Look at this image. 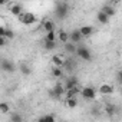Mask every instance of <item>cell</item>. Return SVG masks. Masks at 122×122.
I'll list each match as a JSON object with an SVG mask.
<instances>
[{
  "label": "cell",
  "mask_w": 122,
  "mask_h": 122,
  "mask_svg": "<svg viewBox=\"0 0 122 122\" xmlns=\"http://www.w3.org/2000/svg\"><path fill=\"white\" fill-rule=\"evenodd\" d=\"M17 19H19V22L20 23H23L25 26H30V25H33V23H36V16H35V13H32V12H22L19 16H16Z\"/></svg>",
  "instance_id": "1"
},
{
  "label": "cell",
  "mask_w": 122,
  "mask_h": 122,
  "mask_svg": "<svg viewBox=\"0 0 122 122\" xmlns=\"http://www.w3.org/2000/svg\"><path fill=\"white\" fill-rule=\"evenodd\" d=\"M75 53H76L78 57H81V59H83V60H88V62H91V60H92V53H91V50H89L88 47H85V46H76Z\"/></svg>",
  "instance_id": "2"
},
{
  "label": "cell",
  "mask_w": 122,
  "mask_h": 122,
  "mask_svg": "<svg viewBox=\"0 0 122 122\" xmlns=\"http://www.w3.org/2000/svg\"><path fill=\"white\" fill-rule=\"evenodd\" d=\"M65 92H66V89L63 88V85H62V83H57V85H55L53 89L50 91V95H52V98H55L56 101H59V99L63 98Z\"/></svg>",
  "instance_id": "3"
},
{
  "label": "cell",
  "mask_w": 122,
  "mask_h": 122,
  "mask_svg": "<svg viewBox=\"0 0 122 122\" xmlns=\"http://www.w3.org/2000/svg\"><path fill=\"white\" fill-rule=\"evenodd\" d=\"M79 93H81L82 98L86 99V101H93V99L96 98V91H95V88H92V86H86V88H83Z\"/></svg>",
  "instance_id": "4"
},
{
  "label": "cell",
  "mask_w": 122,
  "mask_h": 122,
  "mask_svg": "<svg viewBox=\"0 0 122 122\" xmlns=\"http://www.w3.org/2000/svg\"><path fill=\"white\" fill-rule=\"evenodd\" d=\"M68 12H69V6L66 3H57V6L55 9V13L59 19H65L68 16Z\"/></svg>",
  "instance_id": "5"
},
{
  "label": "cell",
  "mask_w": 122,
  "mask_h": 122,
  "mask_svg": "<svg viewBox=\"0 0 122 122\" xmlns=\"http://www.w3.org/2000/svg\"><path fill=\"white\" fill-rule=\"evenodd\" d=\"M0 68H2L5 72H9V73H12V72H15V69H16V66H15V63L12 62V60H2V63H0Z\"/></svg>",
  "instance_id": "6"
},
{
  "label": "cell",
  "mask_w": 122,
  "mask_h": 122,
  "mask_svg": "<svg viewBox=\"0 0 122 122\" xmlns=\"http://www.w3.org/2000/svg\"><path fill=\"white\" fill-rule=\"evenodd\" d=\"M63 85V88L68 91V89H72V88H75V86H78V79L75 78V76H71V78H66L65 79V83H62Z\"/></svg>",
  "instance_id": "7"
},
{
  "label": "cell",
  "mask_w": 122,
  "mask_h": 122,
  "mask_svg": "<svg viewBox=\"0 0 122 122\" xmlns=\"http://www.w3.org/2000/svg\"><path fill=\"white\" fill-rule=\"evenodd\" d=\"M82 39H83V36L81 35L79 29H78V30H73V32H71V33H69V40H71V42H73V43H81V42H82Z\"/></svg>",
  "instance_id": "8"
},
{
  "label": "cell",
  "mask_w": 122,
  "mask_h": 122,
  "mask_svg": "<svg viewBox=\"0 0 122 122\" xmlns=\"http://www.w3.org/2000/svg\"><path fill=\"white\" fill-rule=\"evenodd\" d=\"M99 93L101 95H111V93H113V86H111L109 83H103L99 86Z\"/></svg>",
  "instance_id": "9"
},
{
  "label": "cell",
  "mask_w": 122,
  "mask_h": 122,
  "mask_svg": "<svg viewBox=\"0 0 122 122\" xmlns=\"http://www.w3.org/2000/svg\"><path fill=\"white\" fill-rule=\"evenodd\" d=\"M102 12L111 19V17H113L115 16V13H116V10H115V7L112 6V5H105L103 7H102Z\"/></svg>",
  "instance_id": "10"
},
{
  "label": "cell",
  "mask_w": 122,
  "mask_h": 122,
  "mask_svg": "<svg viewBox=\"0 0 122 122\" xmlns=\"http://www.w3.org/2000/svg\"><path fill=\"white\" fill-rule=\"evenodd\" d=\"M65 105L69 109H73L78 106V96H72V98H65Z\"/></svg>",
  "instance_id": "11"
},
{
  "label": "cell",
  "mask_w": 122,
  "mask_h": 122,
  "mask_svg": "<svg viewBox=\"0 0 122 122\" xmlns=\"http://www.w3.org/2000/svg\"><path fill=\"white\" fill-rule=\"evenodd\" d=\"M79 32H81V35L83 36V37H89V36H92V33H93V27L92 26H82L81 29H79Z\"/></svg>",
  "instance_id": "12"
},
{
  "label": "cell",
  "mask_w": 122,
  "mask_h": 122,
  "mask_svg": "<svg viewBox=\"0 0 122 122\" xmlns=\"http://www.w3.org/2000/svg\"><path fill=\"white\" fill-rule=\"evenodd\" d=\"M63 47H65V52H66V53H75V50H76V43L68 40V42L63 43Z\"/></svg>",
  "instance_id": "13"
},
{
  "label": "cell",
  "mask_w": 122,
  "mask_h": 122,
  "mask_svg": "<svg viewBox=\"0 0 122 122\" xmlns=\"http://www.w3.org/2000/svg\"><path fill=\"white\" fill-rule=\"evenodd\" d=\"M63 62H65V59L62 56H59V55H53L52 56V63L55 66H60V68H62L63 66Z\"/></svg>",
  "instance_id": "14"
},
{
  "label": "cell",
  "mask_w": 122,
  "mask_h": 122,
  "mask_svg": "<svg viewBox=\"0 0 122 122\" xmlns=\"http://www.w3.org/2000/svg\"><path fill=\"white\" fill-rule=\"evenodd\" d=\"M56 37H57V40H59V42L65 43V42H68V40H69V33H68V32H65V30H60V32L56 35Z\"/></svg>",
  "instance_id": "15"
},
{
  "label": "cell",
  "mask_w": 122,
  "mask_h": 122,
  "mask_svg": "<svg viewBox=\"0 0 122 122\" xmlns=\"http://www.w3.org/2000/svg\"><path fill=\"white\" fill-rule=\"evenodd\" d=\"M22 12H23V7H22L20 5H17V3L12 5V7H10V13H12L13 16H19Z\"/></svg>",
  "instance_id": "16"
},
{
  "label": "cell",
  "mask_w": 122,
  "mask_h": 122,
  "mask_svg": "<svg viewBox=\"0 0 122 122\" xmlns=\"http://www.w3.org/2000/svg\"><path fill=\"white\" fill-rule=\"evenodd\" d=\"M19 71L22 72V75H23V76H29V75L32 73V69H30V66H29V65H26V63H22V65H19Z\"/></svg>",
  "instance_id": "17"
},
{
  "label": "cell",
  "mask_w": 122,
  "mask_h": 122,
  "mask_svg": "<svg viewBox=\"0 0 122 122\" xmlns=\"http://www.w3.org/2000/svg\"><path fill=\"white\" fill-rule=\"evenodd\" d=\"M52 75L55 78H62L63 76V68H60V66H53L52 68Z\"/></svg>",
  "instance_id": "18"
},
{
  "label": "cell",
  "mask_w": 122,
  "mask_h": 122,
  "mask_svg": "<svg viewBox=\"0 0 122 122\" xmlns=\"http://www.w3.org/2000/svg\"><path fill=\"white\" fill-rule=\"evenodd\" d=\"M96 17H98V22H99L101 25H106V23L109 22V17H108L102 10H101V12H98V16H96Z\"/></svg>",
  "instance_id": "19"
},
{
  "label": "cell",
  "mask_w": 122,
  "mask_h": 122,
  "mask_svg": "<svg viewBox=\"0 0 122 122\" xmlns=\"http://www.w3.org/2000/svg\"><path fill=\"white\" fill-rule=\"evenodd\" d=\"M43 30H46V32L55 30V22L53 20H45L43 22Z\"/></svg>",
  "instance_id": "20"
},
{
  "label": "cell",
  "mask_w": 122,
  "mask_h": 122,
  "mask_svg": "<svg viewBox=\"0 0 122 122\" xmlns=\"http://www.w3.org/2000/svg\"><path fill=\"white\" fill-rule=\"evenodd\" d=\"M45 40H50V42H56L57 37H56V32L55 30H50V32H46V36H45Z\"/></svg>",
  "instance_id": "21"
},
{
  "label": "cell",
  "mask_w": 122,
  "mask_h": 122,
  "mask_svg": "<svg viewBox=\"0 0 122 122\" xmlns=\"http://www.w3.org/2000/svg\"><path fill=\"white\" fill-rule=\"evenodd\" d=\"M10 112V105L7 102H0V113H9Z\"/></svg>",
  "instance_id": "22"
},
{
  "label": "cell",
  "mask_w": 122,
  "mask_h": 122,
  "mask_svg": "<svg viewBox=\"0 0 122 122\" xmlns=\"http://www.w3.org/2000/svg\"><path fill=\"white\" fill-rule=\"evenodd\" d=\"M43 47L46 50H53L56 47V42H50V40H45L43 42Z\"/></svg>",
  "instance_id": "23"
},
{
  "label": "cell",
  "mask_w": 122,
  "mask_h": 122,
  "mask_svg": "<svg viewBox=\"0 0 122 122\" xmlns=\"http://www.w3.org/2000/svg\"><path fill=\"white\" fill-rule=\"evenodd\" d=\"M39 121H40V122H55L56 118H55L53 115H46V116H40Z\"/></svg>",
  "instance_id": "24"
},
{
  "label": "cell",
  "mask_w": 122,
  "mask_h": 122,
  "mask_svg": "<svg viewBox=\"0 0 122 122\" xmlns=\"http://www.w3.org/2000/svg\"><path fill=\"white\" fill-rule=\"evenodd\" d=\"M5 37H6L7 40H12V39H15V32H13L12 29H7V27H6V32H5Z\"/></svg>",
  "instance_id": "25"
},
{
  "label": "cell",
  "mask_w": 122,
  "mask_h": 122,
  "mask_svg": "<svg viewBox=\"0 0 122 122\" xmlns=\"http://www.w3.org/2000/svg\"><path fill=\"white\" fill-rule=\"evenodd\" d=\"M115 109H116V108H115L113 105H108V106L105 108V112H106L108 115H113V113H115Z\"/></svg>",
  "instance_id": "26"
},
{
  "label": "cell",
  "mask_w": 122,
  "mask_h": 122,
  "mask_svg": "<svg viewBox=\"0 0 122 122\" xmlns=\"http://www.w3.org/2000/svg\"><path fill=\"white\" fill-rule=\"evenodd\" d=\"M7 43H9V40H7L5 36H0V47H5Z\"/></svg>",
  "instance_id": "27"
},
{
  "label": "cell",
  "mask_w": 122,
  "mask_h": 122,
  "mask_svg": "<svg viewBox=\"0 0 122 122\" xmlns=\"http://www.w3.org/2000/svg\"><path fill=\"white\" fill-rule=\"evenodd\" d=\"M10 119H12V121H22L23 118H22V116H20L19 113H15V115H13V116H12Z\"/></svg>",
  "instance_id": "28"
},
{
  "label": "cell",
  "mask_w": 122,
  "mask_h": 122,
  "mask_svg": "<svg viewBox=\"0 0 122 122\" xmlns=\"http://www.w3.org/2000/svg\"><path fill=\"white\" fill-rule=\"evenodd\" d=\"M5 32H6V27L5 26H0V36H5Z\"/></svg>",
  "instance_id": "29"
},
{
  "label": "cell",
  "mask_w": 122,
  "mask_h": 122,
  "mask_svg": "<svg viewBox=\"0 0 122 122\" xmlns=\"http://www.w3.org/2000/svg\"><path fill=\"white\" fill-rule=\"evenodd\" d=\"M7 5V0H0V6H5Z\"/></svg>",
  "instance_id": "30"
},
{
  "label": "cell",
  "mask_w": 122,
  "mask_h": 122,
  "mask_svg": "<svg viewBox=\"0 0 122 122\" xmlns=\"http://www.w3.org/2000/svg\"><path fill=\"white\" fill-rule=\"evenodd\" d=\"M0 63H2V59H0Z\"/></svg>",
  "instance_id": "31"
}]
</instances>
